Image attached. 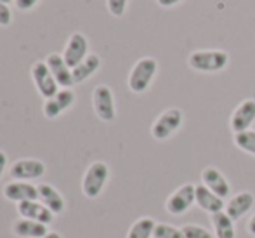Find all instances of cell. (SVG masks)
I'll list each match as a JSON object with an SVG mask.
<instances>
[{
	"label": "cell",
	"instance_id": "obj_3",
	"mask_svg": "<svg viewBox=\"0 0 255 238\" xmlns=\"http://www.w3.org/2000/svg\"><path fill=\"white\" fill-rule=\"evenodd\" d=\"M184 122V113L181 108H168L161 111L151 125V136L156 141H165L181 129Z\"/></svg>",
	"mask_w": 255,
	"mask_h": 238
},
{
	"label": "cell",
	"instance_id": "obj_28",
	"mask_svg": "<svg viewBox=\"0 0 255 238\" xmlns=\"http://www.w3.org/2000/svg\"><path fill=\"white\" fill-rule=\"evenodd\" d=\"M40 0H14V5L19 10H31Z\"/></svg>",
	"mask_w": 255,
	"mask_h": 238
},
{
	"label": "cell",
	"instance_id": "obj_26",
	"mask_svg": "<svg viewBox=\"0 0 255 238\" xmlns=\"http://www.w3.org/2000/svg\"><path fill=\"white\" fill-rule=\"evenodd\" d=\"M127 3L128 0H106L108 12L115 17H122L127 10Z\"/></svg>",
	"mask_w": 255,
	"mask_h": 238
},
{
	"label": "cell",
	"instance_id": "obj_19",
	"mask_svg": "<svg viewBox=\"0 0 255 238\" xmlns=\"http://www.w3.org/2000/svg\"><path fill=\"white\" fill-rule=\"evenodd\" d=\"M99 68H101V57L98 54H89L78 66H75L71 70V73H73V84H82V82L89 80Z\"/></svg>",
	"mask_w": 255,
	"mask_h": 238
},
{
	"label": "cell",
	"instance_id": "obj_15",
	"mask_svg": "<svg viewBox=\"0 0 255 238\" xmlns=\"http://www.w3.org/2000/svg\"><path fill=\"white\" fill-rule=\"evenodd\" d=\"M254 202H255V198L250 191L236 193L235 197L229 198V202L226 204V214H228L233 221H238V219H242L247 212L252 211Z\"/></svg>",
	"mask_w": 255,
	"mask_h": 238
},
{
	"label": "cell",
	"instance_id": "obj_21",
	"mask_svg": "<svg viewBox=\"0 0 255 238\" xmlns=\"http://www.w3.org/2000/svg\"><path fill=\"white\" fill-rule=\"evenodd\" d=\"M210 223H212V228H214L215 238H235L236 237L235 221L226 214V211L212 214Z\"/></svg>",
	"mask_w": 255,
	"mask_h": 238
},
{
	"label": "cell",
	"instance_id": "obj_24",
	"mask_svg": "<svg viewBox=\"0 0 255 238\" xmlns=\"http://www.w3.org/2000/svg\"><path fill=\"white\" fill-rule=\"evenodd\" d=\"M153 238H184V233H182L181 228H175V226L167 225V223H158L154 226Z\"/></svg>",
	"mask_w": 255,
	"mask_h": 238
},
{
	"label": "cell",
	"instance_id": "obj_27",
	"mask_svg": "<svg viewBox=\"0 0 255 238\" xmlns=\"http://www.w3.org/2000/svg\"><path fill=\"white\" fill-rule=\"evenodd\" d=\"M12 23V12L9 9V3L0 2V26H9Z\"/></svg>",
	"mask_w": 255,
	"mask_h": 238
},
{
	"label": "cell",
	"instance_id": "obj_22",
	"mask_svg": "<svg viewBox=\"0 0 255 238\" xmlns=\"http://www.w3.org/2000/svg\"><path fill=\"white\" fill-rule=\"evenodd\" d=\"M156 223L151 218H141L130 226L127 238H153V232Z\"/></svg>",
	"mask_w": 255,
	"mask_h": 238
},
{
	"label": "cell",
	"instance_id": "obj_20",
	"mask_svg": "<svg viewBox=\"0 0 255 238\" xmlns=\"http://www.w3.org/2000/svg\"><path fill=\"white\" fill-rule=\"evenodd\" d=\"M38 198L40 202L52 212V214H61L64 211V198L56 188L51 185H40L38 186Z\"/></svg>",
	"mask_w": 255,
	"mask_h": 238
},
{
	"label": "cell",
	"instance_id": "obj_29",
	"mask_svg": "<svg viewBox=\"0 0 255 238\" xmlns=\"http://www.w3.org/2000/svg\"><path fill=\"white\" fill-rule=\"evenodd\" d=\"M182 0H156V3L161 7V9H172V7L179 5Z\"/></svg>",
	"mask_w": 255,
	"mask_h": 238
},
{
	"label": "cell",
	"instance_id": "obj_9",
	"mask_svg": "<svg viewBox=\"0 0 255 238\" xmlns=\"http://www.w3.org/2000/svg\"><path fill=\"white\" fill-rule=\"evenodd\" d=\"M87 50H89L87 37H85L84 33H80V31H75V33L70 37V40H68L66 47H64L63 57H64V61H66L68 66L73 70L75 66H78V64L89 56Z\"/></svg>",
	"mask_w": 255,
	"mask_h": 238
},
{
	"label": "cell",
	"instance_id": "obj_18",
	"mask_svg": "<svg viewBox=\"0 0 255 238\" xmlns=\"http://www.w3.org/2000/svg\"><path fill=\"white\" fill-rule=\"evenodd\" d=\"M12 232H14V235L19 238H44L49 233L45 225L31 221V219H23V218L14 223Z\"/></svg>",
	"mask_w": 255,
	"mask_h": 238
},
{
	"label": "cell",
	"instance_id": "obj_23",
	"mask_svg": "<svg viewBox=\"0 0 255 238\" xmlns=\"http://www.w3.org/2000/svg\"><path fill=\"white\" fill-rule=\"evenodd\" d=\"M233 141H235L236 148H240L242 151H245V153L254 155L255 157V131L249 129V131L236 132Z\"/></svg>",
	"mask_w": 255,
	"mask_h": 238
},
{
	"label": "cell",
	"instance_id": "obj_4",
	"mask_svg": "<svg viewBox=\"0 0 255 238\" xmlns=\"http://www.w3.org/2000/svg\"><path fill=\"white\" fill-rule=\"evenodd\" d=\"M110 178V167L104 162H94L85 171L84 181H82V191L87 198H98Z\"/></svg>",
	"mask_w": 255,
	"mask_h": 238
},
{
	"label": "cell",
	"instance_id": "obj_33",
	"mask_svg": "<svg viewBox=\"0 0 255 238\" xmlns=\"http://www.w3.org/2000/svg\"><path fill=\"white\" fill-rule=\"evenodd\" d=\"M0 2H3V3H10V2H14V0H0Z\"/></svg>",
	"mask_w": 255,
	"mask_h": 238
},
{
	"label": "cell",
	"instance_id": "obj_30",
	"mask_svg": "<svg viewBox=\"0 0 255 238\" xmlns=\"http://www.w3.org/2000/svg\"><path fill=\"white\" fill-rule=\"evenodd\" d=\"M5 165H7V155L0 150V178H2L3 171H5Z\"/></svg>",
	"mask_w": 255,
	"mask_h": 238
},
{
	"label": "cell",
	"instance_id": "obj_11",
	"mask_svg": "<svg viewBox=\"0 0 255 238\" xmlns=\"http://www.w3.org/2000/svg\"><path fill=\"white\" fill-rule=\"evenodd\" d=\"M202 185L207 186L210 191H214L222 200L231 195V185H229V181L224 178V174L219 169L212 167V165H208V167H205L202 171Z\"/></svg>",
	"mask_w": 255,
	"mask_h": 238
},
{
	"label": "cell",
	"instance_id": "obj_8",
	"mask_svg": "<svg viewBox=\"0 0 255 238\" xmlns=\"http://www.w3.org/2000/svg\"><path fill=\"white\" fill-rule=\"evenodd\" d=\"M255 122V99H243L229 118V127L235 132L249 131Z\"/></svg>",
	"mask_w": 255,
	"mask_h": 238
},
{
	"label": "cell",
	"instance_id": "obj_17",
	"mask_svg": "<svg viewBox=\"0 0 255 238\" xmlns=\"http://www.w3.org/2000/svg\"><path fill=\"white\" fill-rule=\"evenodd\" d=\"M195 200L196 204H198L200 209H203L205 212H208V214H215V212H222L226 207L224 200H222L221 197H217V195L214 193V191H210L205 185H198L196 186V193H195Z\"/></svg>",
	"mask_w": 255,
	"mask_h": 238
},
{
	"label": "cell",
	"instance_id": "obj_13",
	"mask_svg": "<svg viewBox=\"0 0 255 238\" xmlns=\"http://www.w3.org/2000/svg\"><path fill=\"white\" fill-rule=\"evenodd\" d=\"M17 212L21 214L23 219H31V221L42 223V225H51L54 214L45 207L44 204L37 200H26V202H19L17 204Z\"/></svg>",
	"mask_w": 255,
	"mask_h": 238
},
{
	"label": "cell",
	"instance_id": "obj_6",
	"mask_svg": "<svg viewBox=\"0 0 255 238\" xmlns=\"http://www.w3.org/2000/svg\"><path fill=\"white\" fill-rule=\"evenodd\" d=\"M31 78H33L38 94L44 96L45 99H51V97H54L59 92V85H57L56 78L52 77L45 61H37L31 66Z\"/></svg>",
	"mask_w": 255,
	"mask_h": 238
},
{
	"label": "cell",
	"instance_id": "obj_16",
	"mask_svg": "<svg viewBox=\"0 0 255 238\" xmlns=\"http://www.w3.org/2000/svg\"><path fill=\"white\" fill-rule=\"evenodd\" d=\"M3 195L10 202H26V200H38V188L26 181H14L3 188Z\"/></svg>",
	"mask_w": 255,
	"mask_h": 238
},
{
	"label": "cell",
	"instance_id": "obj_1",
	"mask_svg": "<svg viewBox=\"0 0 255 238\" xmlns=\"http://www.w3.org/2000/svg\"><path fill=\"white\" fill-rule=\"evenodd\" d=\"M188 64L195 71L202 73H217L229 64V54L221 49L193 50L188 57Z\"/></svg>",
	"mask_w": 255,
	"mask_h": 238
},
{
	"label": "cell",
	"instance_id": "obj_5",
	"mask_svg": "<svg viewBox=\"0 0 255 238\" xmlns=\"http://www.w3.org/2000/svg\"><path fill=\"white\" fill-rule=\"evenodd\" d=\"M195 193H196V186L191 185V183H186V185L179 186L174 193H170V197L165 202L167 212L174 216L184 214L186 211H189V207H191L193 204H196Z\"/></svg>",
	"mask_w": 255,
	"mask_h": 238
},
{
	"label": "cell",
	"instance_id": "obj_14",
	"mask_svg": "<svg viewBox=\"0 0 255 238\" xmlns=\"http://www.w3.org/2000/svg\"><path fill=\"white\" fill-rule=\"evenodd\" d=\"M75 103V92L71 89H61L56 96L51 97V99H45L44 103V115L52 120V118H57L64 110L71 106Z\"/></svg>",
	"mask_w": 255,
	"mask_h": 238
},
{
	"label": "cell",
	"instance_id": "obj_2",
	"mask_svg": "<svg viewBox=\"0 0 255 238\" xmlns=\"http://www.w3.org/2000/svg\"><path fill=\"white\" fill-rule=\"evenodd\" d=\"M158 73V63L154 57H141L137 63L132 66L130 73H128V89L135 94H142L149 89L154 75Z\"/></svg>",
	"mask_w": 255,
	"mask_h": 238
},
{
	"label": "cell",
	"instance_id": "obj_25",
	"mask_svg": "<svg viewBox=\"0 0 255 238\" xmlns=\"http://www.w3.org/2000/svg\"><path fill=\"white\" fill-rule=\"evenodd\" d=\"M181 230L184 233V238H214V235L207 228L198 225H184Z\"/></svg>",
	"mask_w": 255,
	"mask_h": 238
},
{
	"label": "cell",
	"instance_id": "obj_32",
	"mask_svg": "<svg viewBox=\"0 0 255 238\" xmlns=\"http://www.w3.org/2000/svg\"><path fill=\"white\" fill-rule=\"evenodd\" d=\"M44 238H61V235H59V233H56V232H52V233H47Z\"/></svg>",
	"mask_w": 255,
	"mask_h": 238
},
{
	"label": "cell",
	"instance_id": "obj_12",
	"mask_svg": "<svg viewBox=\"0 0 255 238\" xmlns=\"http://www.w3.org/2000/svg\"><path fill=\"white\" fill-rule=\"evenodd\" d=\"M45 63H47L49 70H51L52 77L56 78L59 87L70 89L73 85V73H71V68L64 61L63 54H49Z\"/></svg>",
	"mask_w": 255,
	"mask_h": 238
},
{
	"label": "cell",
	"instance_id": "obj_10",
	"mask_svg": "<svg viewBox=\"0 0 255 238\" xmlns=\"http://www.w3.org/2000/svg\"><path fill=\"white\" fill-rule=\"evenodd\" d=\"M44 172H45V165L40 160H35V158L17 160L10 167V176L16 181H30V179L42 178Z\"/></svg>",
	"mask_w": 255,
	"mask_h": 238
},
{
	"label": "cell",
	"instance_id": "obj_31",
	"mask_svg": "<svg viewBox=\"0 0 255 238\" xmlns=\"http://www.w3.org/2000/svg\"><path fill=\"white\" fill-rule=\"evenodd\" d=\"M247 230H249L250 235H255V214L249 219V223H247Z\"/></svg>",
	"mask_w": 255,
	"mask_h": 238
},
{
	"label": "cell",
	"instance_id": "obj_7",
	"mask_svg": "<svg viewBox=\"0 0 255 238\" xmlns=\"http://www.w3.org/2000/svg\"><path fill=\"white\" fill-rule=\"evenodd\" d=\"M92 104L94 111L103 122H113L117 117V108H115V97L113 91L108 85H98L92 94Z\"/></svg>",
	"mask_w": 255,
	"mask_h": 238
}]
</instances>
